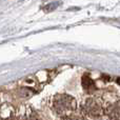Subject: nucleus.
<instances>
[{"mask_svg":"<svg viewBox=\"0 0 120 120\" xmlns=\"http://www.w3.org/2000/svg\"><path fill=\"white\" fill-rule=\"evenodd\" d=\"M53 109L62 118L68 119L77 110V102L68 95H57L53 99Z\"/></svg>","mask_w":120,"mask_h":120,"instance_id":"obj_1","label":"nucleus"},{"mask_svg":"<svg viewBox=\"0 0 120 120\" xmlns=\"http://www.w3.org/2000/svg\"><path fill=\"white\" fill-rule=\"evenodd\" d=\"M59 2H53V3H50L43 8L45 12H51V11H54L56 8H58Z\"/></svg>","mask_w":120,"mask_h":120,"instance_id":"obj_5","label":"nucleus"},{"mask_svg":"<svg viewBox=\"0 0 120 120\" xmlns=\"http://www.w3.org/2000/svg\"><path fill=\"white\" fill-rule=\"evenodd\" d=\"M81 83H82V86L85 91L89 92H93L96 90V85H95V81L87 75H84L82 77V80H81Z\"/></svg>","mask_w":120,"mask_h":120,"instance_id":"obj_4","label":"nucleus"},{"mask_svg":"<svg viewBox=\"0 0 120 120\" xmlns=\"http://www.w3.org/2000/svg\"><path fill=\"white\" fill-rule=\"evenodd\" d=\"M104 113L111 119H120V103L109 104L104 109Z\"/></svg>","mask_w":120,"mask_h":120,"instance_id":"obj_3","label":"nucleus"},{"mask_svg":"<svg viewBox=\"0 0 120 120\" xmlns=\"http://www.w3.org/2000/svg\"><path fill=\"white\" fill-rule=\"evenodd\" d=\"M116 82H117V83H118V84L120 85V77H119V78H117V80H116Z\"/></svg>","mask_w":120,"mask_h":120,"instance_id":"obj_6","label":"nucleus"},{"mask_svg":"<svg viewBox=\"0 0 120 120\" xmlns=\"http://www.w3.org/2000/svg\"><path fill=\"white\" fill-rule=\"evenodd\" d=\"M83 112L92 118H98L104 113L103 102L97 97L89 98L83 105Z\"/></svg>","mask_w":120,"mask_h":120,"instance_id":"obj_2","label":"nucleus"}]
</instances>
